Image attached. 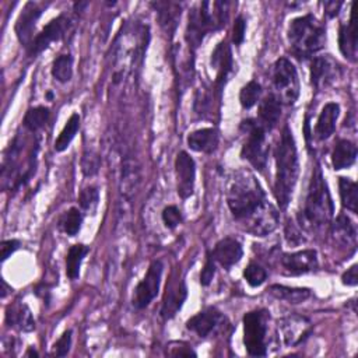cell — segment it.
<instances>
[{
	"label": "cell",
	"instance_id": "obj_1",
	"mask_svg": "<svg viewBox=\"0 0 358 358\" xmlns=\"http://www.w3.org/2000/svg\"><path fill=\"white\" fill-rule=\"evenodd\" d=\"M227 203L232 217L255 236H266L278 225V213L266 199L257 179L248 171L238 172L229 183Z\"/></svg>",
	"mask_w": 358,
	"mask_h": 358
},
{
	"label": "cell",
	"instance_id": "obj_2",
	"mask_svg": "<svg viewBox=\"0 0 358 358\" xmlns=\"http://www.w3.org/2000/svg\"><path fill=\"white\" fill-rule=\"evenodd\" d=\"M274 155H275L274 194L280 208H287L292 197V192L299 173L295 140L291 129L287 124L281 131Z\"/></svg>",
	"mask_w": 358,
	"mask_h": 358
},
{
	"label": "cell",
	"instance_id": "obj_3",
	"mask_svg": "<svg viewBox=\"0 0 358 358\" xmlns=\"http://www.w3.org/2000/svg\"><path fill=\"white\" fill-rule=\"evenodd\" d=\"M333 213L334 206L327 183L320 166H316L312 172L303 208L298 217L299 225L308 231H319L330 224Z\"/></svg>",
	"mask_w": 358,
	"mask_h": 358
},
{
	"label": "cell",
	"instance_id": "obj_4",
	"mask_svg": "<svg viewBox=\"0 0 358 358\" xmlns=\"http://www.w3.org/2000/svg\"><path fill=\"white\" fill-rule=\"evenodd\" d=\"M228 7V1H203L199 8L189 11L185 39L190 48L200 46L210 31H217L225 25Z\"/></svg>",
	"mask_w": 358,
	"mask_h": 358
},
{
	"label": "cell",
	"instance_id": "obj_5",
	"mask_svg": "<svg viewBox=\"0 0 358 358\" xmlns=\"http://www.w3.org/2000/svg\"><path fill=\"white\" fill-rule=\"evenodd\" d=\"M287 36L292 55L306 59L324 46L326 28L315 15L306 14L289 22Z\"/></svg>",
	"mask_w": 358,
	"mask_h": 358
},
{
	"label": "cell",
	"instance_id": "obj_6",
	"mask_svg": "<svg viewBox=\"0 0 358 358\" xmlns=\"http://www.w3.org/2000/svg\"><path fill=\"white\" fill-rule=\"evenodd\" d=\"M241 130L246 134V140L241 150V157L257 171H264L268 155V147L266 144V130L255 119L242 120Z\"/></svg>",
	"mask_w": 358,
	"mask_h": 358
},
{
	"label": "cell",
	"instance_id": "obj_7",
	"mask_svg": "<svg viewBox=\"0 0 358 358\" xmlns=\"http://www.w3.org/2000/svg\"><path fill=\"white\" fill-rule=\"evenodd\" d=\"M270 315L264 309H256L243 316V344L250 357L267 355V329Z\"/></svg>",
	"mask_w": 358,
	"mask_h": 358
},
{
	"label": "cell",
	"instance_id": "obj_8",
	"mask_svg": "<svg viewBox=\"0 0 358 358\" xmlns=\"http://www.w3.org/2000/svg\"><path fill=\"white\" fill-rule=\"evenodd\" d=\"M271 85L273 95L280 103L292 105L299 95V80L295 66L285 57H280L274 62L271 69Z\"/></svg>",
	"mask_w": 358,
	"mask_h": 358
},
{
	"label": "cell",
	"instance_id": "obj_9",
	"mask_svg": "<svg viewBox=\"0 0 358 358\" xmlns=\"http://www.w3.org/2000/svg\"><path fill=\"white\" fill-rule=\"evenodd\" d=\"M162 262L152 260L148 266V270L144 278L137 284L133 295V306L137 309H144L150 305V302L157 296L159 291L161 277H162Z\"/></svg>",
	"mask_w": 358,
	"mask_h": 358
},
{
	"label": "cell",
	"instance_id": "obj_10",
	"mask_svg": "<svg viewBox=\"0 0 358 358\" xmlns=\"http://www.w3.org/2000/svg\"><path fill=\"white\" fill-rule=\"evenodd\" d=\"M71 28V18L66 14H60L52 21H49L43 29L34 38L32 43L28 48L29 56H36L45 50L52 42L63 39Z\"/></svg>",
	"mask_w": 358,
	"mask_h": 358
},
{
	"label": "cell",
	"instance_id": "obj_11",
	"mask_svg": "<svg viewBox=\"0 0 358 358\" xmlns=\"http://www.w3.org/2000/svg\"><path fill=\"white\" fill-rule=\"evenodd\" d=\"M341 74V67L330 55L316 56L310 63V81L315 88L323 90L331 85Z\"/></svg>",
	"mask_w": 358,
	"mask_h": 358
},
{
	"label": "cell",
	"instance_id": "obj_12",
	"mask_svg": "<svg viewBox=\"0 0 358 358\" xmlns=\"http://www.w3.org/2000/svg\"><path fill=\"white\" fill-rule=\"evenodd\" d=\"M176 189L182 199H187L193 194L196 180V164L194 159L186 152L180 151L175 159Z\"/></svg>",
	"mask_w": 358,
	"mask_h": 358
},
{
	"label": "cell",
	"instance_id": "obj_13",
	"mask_svg": "<svg viewBox=\"0 0 358 358\" xmlns=\"http://www.w3.org/2000/svg\"><path fill=\"white\" fill-rule=\"evenodd\" d=\"M187 298V287L183 280L171 278L166 284L165 294L162 298V306H161V316L165 320L172 319L182 308L183 302Z\"/></svg>",
	"mask_w": 358,
	"mask_h": 358
},
{
	"label": "cell",
	"instance_id": "obj_14",
	"mask_svg": "<svg viewBox=\"0 0 358 358\" xmlns=\"http://www.w3.org/2000/svg\"><path fill=\"white\" fill-rule=\"evenodd\" d=\"M42 15V8L34 3L29 1L25 4V7L22 8V13L20 14L17 24H15V34L18 41L21 42V45L28 46L32 43L34 41V29L36 25V21L39 20V17Z\"/></svg>",
	"mask_w": 358,
	"mask_h": 358
},
{
	"label": "cell",
	"instance_id": "obj_15",
	"mask_svg": "<svg viewBox=\"0 0 358 358\" xmlns=\"http://www.w3.org/2000/svg\"><path fill=\"white\" fill-rule=\"evenodd\" d=\"M309 320L305 316L289 315L278 322V330L285 345L299 344L309 331Z\"/></svg>",
	"mask_w": 358,
	"mask_h": 358
},
{
	"label": "cell",
	"instance_id": "obj_16",
	"mask_svg": "<svg viewBox=\"0 0 358 358\" xmlns=\"http://www.w3.org/2000/svg\"><path fill=\"white\" fill-rule=\"evenodd\" d=\"M282 267L289 274H305L317 268V253L313 249H303L294 253H284Z\"/></svg>",
	"mask_w": 358,
	"mask_h": 358
},
{
	"label": "cell",
	"instance_id": "obj_17",
	"mask_svg": "<svg viewBox=\"0 0 358 358\" xmlns=\"http://www.w3.org/2000/svg\"><path fill=\"white\" fill-rule=\"evenodd\" d=\"M224 316L215 308H207L186 322V327L199 337H207L221 326Z\"/></svg>",
	"mask_w": 358,
	"mask_h": 358
},
{
	"label": "cell",
	"instance_id": "obj_18",
	"mask_svg": "<svg viewBox=\"0 0 358 358\" xmlns=\"http://www.w3.org/2000/svg\"><path fill=\"white\" fill-rule=\"evenodd\" d=\"M242 255H243V250L239 241L231 236H227L218 241L211 253L214 260L218 264H221L224 268H231L234 264H236L241 260Z\"/></svg>",
	"mask_w": 358,
	"mask_h": 358
},
{
	"label": "cell",
	"instance_id": "obj_19",
	"mask_svg": "<svg viewBox=\"0 0 358 358\" xmlns=\"http://www.w3.org/2000/svg\"><path fill=\"white\" fill-rule=\"evenodd\" d=\"M220 143V134L214 127H206L192 131L187 136V145L197 152L211 154L217 150Z\"/></svg>",
	"mask_w": 358,
	"mask_h": 358
},
{
	"label": "cell",
	"instance_id": "obj_20",
	"mask_svg": "<svg viewBox=\"0 0 358 358\" xmlns=\"http://www.w3.org/2000/svg\"><path fill=\"white\" fill-rule=\"evenodd\" d=\"M331 238L337 245L347 249L350 248L351 252L355 250L357 231H355V225L347 215L340 214L337 217V220L331 225Z\"/></svg>",
	"mask_w": 358,
	"mask_h": 358
},
{
	"label": "cell",
	"instance_id": "obj_21",
	"mask_svg": "<svg viewBox=\"0 0 358 358\" xmlns=\"http://www.w3.org/2000/svg\"><path fill=\"white\" fill-rule=\"evenodd\" d=\"M211 66L217 70V85L221 88L228 77V74L232 71L234 62H232V53L229 46L225 42H221L217 45L214 52L211 53Z\"/></svg>",
	"mask_w": 358,
	"mask_h": 358
},
{
	"label": "cell",
	"instance_id": "obj_22",
	"mask_svg": "<svg viewBox=\"0 0 358 358\" xmlns=\"http://www.w3.org/2000/svg\"><path fill=\"white\" fill-rule=\"evenodd\" d=\"M338 115H340L338 103L329 102L323 106L315 126V134L319 140H327L334 133Z\"/></svg>",
	"mask_w": 358,
	"mask_h": 358
},
{
	"label": "cell",
	"instance_id": "obj_23",
	"mask_svg": "<svg viewBox=\"0 0 358 358\" xmlns=\"http://www.w3.org/2000/svg\"><path fill=\"white\" fill-rule=\"evenodd\" d=\"M281 116V103L280 101L273 95H267L259 105V117L257 122L263 126V129L271 130L277 126Z\"/></svg>",
	"mask_w": 358,
	"mask_h": 358
},
{
	"label": "cell",
	"instance_id": "obj_24",
	"mask_svg": "<svg viewBox=\"0 0 358 358\" xmlns=\"http://www.w3.org/2000/svg\"><path fill=\"white\" fill-rule=\"evenodd\" d=\"M6 323L22 331H32L35 329V319L25 303L10 305L6 310Z\"/></svg>",
	"mask_w": 358,
	"mask_h": 358
},
{
	"label": "cell",
	"instance_id": "obj_25",
	"mask_svg": "<svg viewBox=\"0 0 358 358\" xmlns=\"http://www.w3.org/2000/svg\"><path fill=\"white\" fill-rule=\"evenodd\" d=\"M152 6L155 7V11L158 14V21L161 27L165 29L166 34L173 35L178 27V21L180 18V6L172 1H158L152 3Z\"/></svg>",
	"mask_w": 358,
	"mask_h": 358
},
{
	"label": "cell",
	"instance_id": "obj_26",
	"mask_svg": "<svg viewBox=\"0 0 358 358\" xmlns=\"http://www.w3.org/2000/svg\"><path fill=\"white\" fill-rule=\"evenodd\" d=\"M140 183V168L137 162L127 157L122 162V176H120V193L124 197H131Z\"/></svg>",
	"mask_w": 358,
	"mask_h": 358
},
{
	"label": "cell",
	"instance_id": "obj_27",
	"mask_svg": "<svg viewBox=\"0 0 358 358\" xmlns=\"http://www.w3.org/2000/svg\"><path fill=\"white\" fill-rule=\"evenodd\" d=\"M357 158V145L350 140H338L331 152V165L336 171L350 168Z\"/></svg>",
	"mask_w": 358,
	"mask_h": 358
},
{
	"label": "cell",
	"instance_id": "obj_28",
	"mask_svg": "<svg viewBox=\"0 0 358 358\" xmlns=\"http://www.w3.org/2000/svg\"><path fill=\"white\" fill-rule=\"evenodd\" d=\"M338 48L345 59H348L350 62H357V36L352 20H350L347 24L340 25Z\"/></svg>",
	"mask_w": 358,
	"mask_h": 358
},
{
	"label": "cell",
	"instance_id": "obj_29",
	"mask_svg": "<svg viewBox=\"0 0 358 358\" xmlns=\"http://www.w3.org/2000/svg\"><path fill=\"white\" fill-rule=\"evenodd\" d=\"M268 292L274 298L280 301H285L288 303H301L310 296V291L308 288H294V287H285L280 284L271 285L268 288Z\"/></svg>",
	"mask_w": 358,
	"mask_h": 358
},
{
	"label": "cell",
	"instance_id": "obj_30",
	"mask_svg": "<svg viewBox=\"0 0 358 358\" xmlns=\"http://www.w3.org/2000/svg\"><path fill=\"white\" fill-rule=\"evenodd\" d=\"M88 246L77 243L70 246L66 255V274L70 280H77L80 275V267L84 256L88 253Z\"/></svg>",
	"mask_w": 358,
	"mask_h": 358
},
{
	"label": "cell",
	"instance_id": "obj_31",
	"mask_svg": "<svg viewBox=\"0 0 358 358\" xmlns=\"http://www.w3.org/2000/svg\"><path fill=\"white\" fill-rule=\"evenodd\" d=\"M338 187H340V197L341 204L348 211L357 214L358 211V187L354 180L350 178H340L338 179Z\"/></svg>",
	"mask_w": 358,
	"mask_h": 358
},
{
	"label": "cell",
	"instance_id": "obj_32",
	"mask_svg": "<svg viewBox=\"0 0 358 358\" xmlns=\"http://www.w3.org/2000/svg\"><path fill=\"white\" fill-rule=\"evenodd\" d=\"M78 129H80V115L74 112L69 117V120L66 122V124H64L63 130L60 131V134L57 136V138L55 141V150L57 152L64 151L70 145V143L74 138V136L78 131Z\"/></svg>",
	"mask_w": 358,
	"mask_h": 358
},
{
	"label": "cell",
	"instance_id": "obj_33",
	"mask_svg": "<svg viewBox=\"0 0 358 358\" xmlns=\"http://www.w3.org/2000/svg\"><path fill=\"white\" fill-rule=\"evenodd\" d=\"M50 112L46 106H35V108H29L25 115H24V126L29 130V131H38L39 129H42L48 120H49Z\"/></svg>",
	"mask_w": 358,
	"mask_h": 358
},
{
	"label": "cell",
	"instance_id": "obj_34",
	"mask_svg": "<svg viewBox=\"0 0 358 358\" xmlns=\"http://www.w3.org/2000/svg\"><path fill=\"white\" fill-rule=\"evenodd\" d=\"M83 224V214L77 207L69 208L59 220V229L63 231L69 236H74L78 234Z\"/></svg>",
	"mask_w": 358,
	"mask_h": 358
},
{
	"label": "cell",
	"instance_id": "obj_35",
	"mask_svg": "<svg viewBox=\"0 0 358 358\" xmlns=\"http://www.w3.org/2000/svg\"><path fill=\"white\" fill-rule=\"evenodd\" d=\"M52 76L59 83H67L73 76V57L71 55H60L53 60Z\"/></svg>",
	"mask_w": 358,
	"mask_h": 358
},
{
	"label": "cell",
	"instance_id": "obj_36",
	"mask_svg": "<svg viewBox=\"0 0 358 358\" xmlns=\"http://www.w3.org/2000/svg\"><path fill=\"white\" fill-rule=\"evenodd\" d=\"M262 95V85L252 80L248 84H245L239 92V102L243 109H250L255 106Z\"/></svg>",
	"mask_w": 358,
	"mask_h": 358
},
{
	"label": "cell",
	"instance_id": "obj_37",
	"mask_svg": "<svg viewBox=\"0 0 358 358\" xmlns=\"http://www.w3.org/2000/svg\"><path fill=\"white\" fill-rule=\"evenodd\" d=\"M99 201V190L95 186H87L80 192L78 204L84 211L94 213Z\"/></svg>",
	"mask_w": 358,
	"mask_h": 358
},
{
	"label": "cell",
	"instance_id": "obj_38",
	"mask_svg": "<svg viewBox=\"0 0 358 358\" xmlns=\"http://www.w3.org/2000/svg\"><path fill=\"white\" fill-rule=\"evenodd\" d=\"M243 277L250 287H260L267 280V271L257 263H250L243 270Z\"/></svg>",
	"mask_w": 358,
	"mask_h": 358
},
{
	"label": "cell",
	"instance_id": "obj_39",
	"mask_svg": "<svg viewBox=\"0 0 358 358\" xmlns=\"http://www.w3.org/2000/svg\"><path fill=\"white\" fill-rule=\"evenodd\" d=\"M101 166L99 155L94 151H85L81 158V171L85 176H94Z\"/></svg>",
	"mask_w": 358,
	"mask_h": 358
},
{
	"label": "cell",
	"instance_id": "obj_40",
	"mask_svg": "<svg viewBox=\"0 0 358 358\" xmlns=\"http://www.w3.org/2000/svg\"><path fill=\"white\" fill-rule=\"evenodd\" d=\"M162 222L166 228L173 229L182 222V213L176 206H168L162 211Z\"/></svg>",
	"mask_w": 358,
	"mask_h": 358
},
{
	"label": "cell",
	"instance_id": "obj_41",
	"mask_svg": "<svg viewBox=\"0 0 358 358\" xmlns=\"http://www.w3.org/2000/svg\"><path fill=\"white\" fill-rule=\"evenodd\" d=\"M211 108V94L206 90H201L197 92L196 98H194V110L197 115L204 116L206 113H208Z\"/></svg>",
	"mask_w": 358,
	"mask_h": 358
},
{
	"label": "cell",
	"instance_id": "obj_42",
	"mask_svg": "<svg viewBox=\"0 0 358 358\" xmlns=\"http://www.w3.org/2000/svg\"><path fill=\"white\" fill-rule=\"evenodd\" d=\"M214 275H215V260L208 253L207 259H206V263H204V267L201 268V273H200V284L207 287L213 281Z\"/></svg>",
	"mask_w": 358,
	"mask_h": 358
},
{
	"label": "cell",
	"instance_id": "obj_43",
	"mask_svg": "<svg viewBox=\"0 0 358 358\" xmlns=\"http://www.w3.org/2000/svg\"><path fill=\"white\" fill-rule=\"evenodd\" d=\"M71 347V330H66L53 345V354L56 357H64L69 354Z\"/></svg>",
	"mask_w": 358,
	"mask_h": 358
},
{
	"label": "cell",
	"instance_id": "obj_44",
	"mask_svg": "<svg viewBox=\"0 0 358 358\" xmlns=\"http://www.w3.org/2000/svg\"><path fill=\"white\" fill-rule=\"evenodd\" d=\"M168 354L172 357H196L192 347L183 341H173L168 347Z\"/></svg>",
	"mask_w": 358,
	"mask_h": 358
},
{
	"label": "cell",
	"instance_id": "obj_45",
	"mask_svg": "<svg viewBox=\"0 0 358 358\" xmlns=\"http://www.w3.org/2000/svg\"><path fill=\"white\" fill-rule=\"evenodd\" d=\"M245 31H246V21L242 15H238L232 28V42L235 45H241L243 42Z\"/></svg>",
	"mask_w": 358,
	"mask_h": 358
},
{
	"label": "cell",
	"instance_id": "obj_46",
	"mask_svg": "<svg viewBox=\"0 0 358 358\" xmlns=\"http://www.w3.org/2000/svg\"><path fill=\"white\" fill-rule=\"evenodd\" d=\"M20 248V241L17 239H7V241H3L1 245H0V249H1V260H7L17 249Z\"/></svg>",
	"mask_w": 358,
	"mask_h": 358
},
{
	"label": "cell",
	"instance_id": "obj_47",
	"mask_svg": "<svg viewBox=\"0 0 358 358\" xmlns=\"http://www.w3.org/2000/svg\"><path fill=\"white\" fill-rule=\"evenodd\" d=\"M357 270H358V266L357 264H352L343 275H341V281L343 284L345 285H357L358 282V275H357Z\"/></svg>",
	"mask_w": 358,
	"mask_h": 358
},
{
	"label": "cell",
	"instance_id": "obj_48",
	"mask_svg": "<svg viewBox=\"0 0 358 358\" xmlns=\"http://www.w3.org/2000/svg\"><path fill=\"white\" fill-rule=\"evenodd\" d=\"M285 238L291 245H298L299 242H302V236L301 234L294 228V225H287L285 228Z\"/></svg>",
	"mask_w": 358,
	"mask_h": 358
},
{
	"label": "cell",
	"instance_id": "obj_49",
	"mask_svg": "<svg viewBox=\"0 0 358 358\" xmlns=\"http://www.w3.org/2000/svg\"><path fill=\"white\" fill-rule=\"evenodd\" d=\"M323 6H324L326 14H327L330 18H333V17H336V15L338 14L340 7L343 6V3H341V1H326Z\"/></svg>",
	"mask_w": 358,
	"mask_h": 358
},
{
	"label": "cell",
	"instance_id": "obj_50",
	"mask_svg": "<svg viewBox=\"0 0 358 358\" xmlns=\"http://www.w3.org/2000/svg\"><path fill=\"white\" fill-rule=\"evenodd\" d=\"M1 285H3V291H1V298H6V295H7L8 289H11V288H8V285H7V282H6L4 280H1Z\"/></svg>",
	"mask_w": 358,
	"mask_h": 358
},
{
	"label": "cell",
	"instance_id": "obj_51",
	"mask_svg": "<svg viewBox=\"0 0 358 358\" xmlns=\"http://www.w3.org/2000/svg\"><path fill=\"white\" fill-rule=\"evenodd\" d=\"M27 355H38V352H36V351H32V350H29V351L27 352Z\"/></svg>",
	"mask_w": 358,
	"mask_h": 358
}]
</instances>
